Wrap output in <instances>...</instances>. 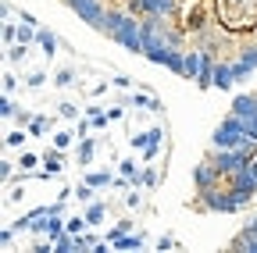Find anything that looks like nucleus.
I'll list each match as a JSON object with an SVG mask.
<instances>
[{
  "label": "nucleus",
  "mask_w": 257,
  "mask_h": 253,
  "mask_svg": "<svg viewBox=\"0 0 257 253\" xmlns=\"http://www.w3.org/2000/svg\"><path fill=\"white\" fill-rule=\"evenodd\" d=\"M32 118H36L32 111H18V114H15V121L22 125V129H29V125H32Z\"/></svg>",
  "instance_id": "36"
},
{
  "label": "nucleus",
  "mask_w": 257,
  "mask_h": 253,
  "mask_svg": "<svg viewBox=\"0 0 257 253\" xmlns=\"http://www.w3.org/2000/svg\"><path fill=\"white\" fill-rule=\"evenodd\" d=\"M25 139H32V136H29V129H22V125H18V129H11V132L4 136V146H8V150H22Z\"/></svg>",
  "instance_id": "17"
},
{
  "label": "nucleus",
  "mask_w": 257,
  "mask_h": 253,
  "mask_svg": "<svg viewBox=\"0 0 257 253\" xmlns=\"http://www.w3.org/2000/svg\"><path fill=\"white\" fill-rule=\"evenodd\" d=\"M157 249H175V239H172V235H161V239H157Z\"/></svg>",
  "instance_id": "43"
},
{
  "label": "nucleus",
  "mask_w": 257,
  "mask_h": 253,
  "mask_svg": "<svg viewBox=\"0 0 257 253\" xmlns=\"http://www.w3.org/2000/svg\"><path fill=\"white\" fill-rule=\"evenodd\" d=\"M68 8L75 11V18H82V22L93 25V29H100L104 15H107V4H104V0H72Z\"/></svg>",
  "instance_id": "5"
},
{
  "label": "nucleus",
  "mask_w": 257,
  "mask_h": 253,
  "mask_svg": "<svg viewBox=\"0 0 257 253\" xmlns=\"http://www.w3.org/2000/svg\"><path fill=\"white\" fill-rule=\"evenodd\" d=\"M250 72H253V68H246V65H243V61H239V57H232V75H236V82H243V79H250Z\"/></svg>",
  "instance_id": "29"
},
{
  "label": "nucleus",
  "mask_w": 257,
  "mask_h": 253,
  "mask_svg": "<svg viewBox=\"0 0 257 253\" xmlns=\"http://www.w3.org/2000/svg\"><path fill=\"white\" fill-rule=\"evenodd\" d=\"M104 214H107V203L104 200H93L89 207H86V221H89V228H96L104 221Z\"/></svg>",
  "instance_id": "16"
},
{
  "label": "nucleus",
  "mask_w": 257,
  "mask_h": 253,
  "mask_svg": "<svg viewBox=\"0 0 257 253\" xmlns=\"http://www.w3.org/2000/svg\"><path fill=\"white\" fill-rule=\"evenodd\" d=\"M43 164V157H36V153H18V168L22 171H36Z\"/></svg>",
  "instance_id": "24"
},
{
  "label": "nucleus",
  "mask_w": 257,
  "mask_h": 253,
  "mask_svg": "<svg viewBox=\"0 0 257 253\" xmlns=\"http://www.w3.org/2000/svg\"><path fill=\"white\" fill-rule=\"evenodd\" d=\"M57 114H61V118H68V121H72V118L79 114V107H75V104H68V100H64V104H57Z\"/></svg>",
  "instance_id": "33"
},
{
  "label": "nucleus",
  "mask_w": 257,
  "mask_h": 253,
  "mask_svg": "<svg viewBox=\"0 0 257 253\" xmlns=\"http://www.w3.org/2000/svg\"><path fill=\"white\" fill-rule=\"evenodd\" d=\"M4 43H8V47L18 43V29H15V22H4Z\"/></svg>",
  "instance_id": "34"
},
{
  "label": "nucleus",
  "mask_w": 257,
  "mask_h": 253,
  "mask_svg": "<svg viewBox=\"0 0 257 253\" xmlns=\"http://www.w3.org/2000/svg\"><path fill=\"white\" fill-rule=\"evenodd\" d=\"M15 232H18V228H15V225H8V228H4V232H0V246H4V249H8V246H11V242H15Z\"/></svg>",
  "instance_id": "35"
},
{
  "label": "nucleus",
  "mask_w": 257,
  "mask_h": 253,
  "mask_svg": "<svg viewBox=\"0 0 257 253\" xmlns=\"http://www.w3.org/2000/svg\"><path fill=\"white\" fill-rule=\"evenodd\" d=\"M236 57L243 61V65H246V68H257V43H243Z\"/></svg>",
  "instance_id": "22"
},
{
  "label": "nucleus",
  "mask_w": 257,
  "mask_h": 253,
  "mask_svg": "<svg viewBox=\"0 0 257 253\" xmlns=\"http://www.w3.org/2000/svg\"><path fill=\"white\" fill-rule=\"evenodd\" d=\"M107 114H111V121H118V118H125V107H111Z\"/></svg>",
  "instance_id": "46"
},
{
  "label": "nucleus",
  "mask_w": 257,
  "mask_h": 253,
  "mask_svg": "<svg viewBox=\"0 0 257 253\" xmlns=\"http://www.w3.org/2000/svg\"><path fill=\"white\" fill-rule=\"evenodd\" d=\"M143 185H147V189H150V185H157V171H154L150 164L143 168Z\"/></svg>",
  "instance_id": "38"
},
{
  "label": "nucleus",
  "mask_w": 257,
  "mask_h": 253,
  "mask_svg": "<svg viewBox=\"0 0 257 253\" xmlns=\"http://www.w3.org/2000/svg\"><path fill=\"white\" fill-rule=\"evenodd\" d=\"M111 40L118 47H125L128 54H143V18L140 15H125V22L118 25V33Z\"/></svg>",
  "instance_id": "4"
},
{
  "label": "nucleus",
  "mask_w": 257,
  "mask_h": 253,
  "mask_svg": "<svg viewBox=\"0 0 257 253\" xmlns=\"http://www.w3.org/2000/svg\"><path fill=\"white\" fill-rule=\"evenodd\" d=\"M128 139H133V146H136V150H147V143H150V136H147V132H140V136H128Z\"/></svg>",
  "instance_id": "40"
},
{
  "label": "nucleus",
  "mask_w": 257,
  "mask_h": 253,
  "mask_svg": "<svg viewBox=\"0 0 257 253\" xmlns=\"http://www.w3.org/2000/svg\"><path fill=\"white\" fill-rule=\"evenodd\" d=\"M133 107H143V111H161V100H154L150 93H133Z\"/></svg>",
  "instance_id": "21"
},
{
  "label": "nucleus",
  "mask_w": 257,
  "mask_h": 253,
  "mask_svg": "<svg viewBox=\"0 0 257 253\" xmlns=\"http://www.w3.org/2000/svg\"><path fill=\"white\" fill-rule=\"evenodd\" d=\"M218 182H225V175L214 168V161H200L197 168H193V189H211V185H218Z\"/></svg>",
  "instance_id": "7"
},
{
  "label": "nucleus",
  "mask_w": 257,
  "mask_h": 253,
  "mask_svg": "<svg viewBox=\"0 0 257 253\" xmlns=\"http://www.w3.org/2000/svg\"><path fill=\"white\" fill-rule=\"evenodd\" d=\"M136 189H140V185H133V193H125V207H128V210H140V203H143V196L136 193Z\"/></svg>",
  "instance_id": "31"
},
{
  "label": "nucleus",
  "mask_w": 257,
  "mask_h": 253,
  "mask_svg": "<svg viewBox=\"0 0 257 253\" xmlns=\"http://www.w3.org/2000/svg\"><path fill=\"white\" fill-rule=\"evenodd\" d=\"M232 114H239V118L257 114V93H239V97L232 100Z\"/></svg>",
  "instance_id": "12"
},
{
  "label": "nucleus",
  "mask_w": 257,
  "mask_h": 253,
  "mask_svg": "<svg viewBox=\"0 0 257 253\" xmlns=\"http://www.w3.org/2000/svg\"><path fill=\"white\" fill-rule=\"evenodd\" d=\"M236 75H232V61H218L214 65V89H232Z\"/></svg>",
  "instance_id": "11"
},
{
  "label": "nucleus",
  "mask_w": 257,
  "mask_h": 253,
  "mask_svg": "<svg viewBox=\"0 0 257 253\" xmlns=\"http://www.w3.org/2000/svg\"><path fill=\"white\" fill-rule=\"evenodd\" d=\"M193 210H211V214H229V210H239L236 200H232V189L218 182L211 189H200L197 200H193Z\"/></svg>",
  "instance_id": "2"
},
{
  "label": "nucleus",
  "mask_w": 257,
  "mask_h": 253,
  "mask_svg": "<svg viewBox=\"0 0 257 253\" xmlns=\"http://www.w3.org/2000/svg\"><path fill=\"white\" fill-rule=\"evenodd\" d=\"M75 200H82V203H93V200H96V185H89V182L75 185Z\"/></svg>",
  "instance_id": "26"
},
{
  "label": "nucleus",
  "mask_w": 257,
  "mask_h": 253,
  "mask_svg": "<svg viewBox=\"0 0 257 253\" xmlns=\"http://www.w3.org/2000/svg\"><path fill=\"white\" fill-rule=\"evenodd\" d=\"M214 18L232 36L257 33V0H214Z\"/></svg>",
  "instance_id": "1"
},
{
  "label": "nucleus",
  "mask_w": 257,
  "mask_h": 253,
  "mask_svg": "<svg viewBox=\"0 0 257 253\" xmlns=\"http://www.w3.org/2000/svg\"><path fill=\"white\" fill-rule=\"evenodd\" d=\"M64 4H72V0H64Z\"/></svg>",
  "instance_id": "47"
},
{
  "label": "nucleus",
  "mask_w": 257,
  "mask_h": 253,
  "mask_svg": "<svg viewBox=\"0 0 257 253\" xmlns=\"http://www.w3.org/2000/svg\"><path fill=\"white\" fill-rule=\"evenodd\" d=\"M118 171L133 182V185H143V171H140V164L133 161V157H125V161H118Z\"/></svg>",
  "instance_id": "14"
},
{
  "label": "nucleus",
  "mask_w": 257,
  "mask_h": 253,
  "mask_svg": "<svg viewBox=\"0 0 257 253\" xmlns=\"http://www.w3.org/2000/svg\"><path fill=\"white\" fill-rule=\"evenodd\" d=\"M47 225H50V221H40V217H36V221H32V232H36V235H47Z\"/></svg>",
  "instance_id": "45"
},
{
  "label": "nucleus",
  "mask_w": 257,
  "mask_h": 253,
  "mask_svg": "<svg viewBox=\"0 0 257 253\" xmlns=\"http://www.w3.org/2000/svg\"><path fill=\"white\" fill-rule=\"evenodd\" d=\"M0 114L4 118H15L18 111H15V100H11V93H4V100H0Z\"/></svg>",
  "instance_id": "30"
},
{
  "label": "nucleus",
  "mask_w": 257,
  "mask_h": 253,
  "mask_svg": "<svg viewBox=\"0 0 257 253\" xmlns=\"http://www.w3.org/2000/svg\"><path fill=\"white\" fill-rule=\"evenodd\" d=\"M168 54H172V47H154V50H147L143 57L150 61V65H165V61H168Z\"/></svg>",
  "instance_id": "25"
},
{
  "label": "nucleus",
  "mask_w": 257,
  "mask_h": 253,
  "mask_svg": "<svg viewBox=\"0 0 257 253\" xmlns=\"http://www.w3.org/2000/svg\"><path fill=\"white\" fill-rule=\"evenodd\" d=\"M72 139H75V132H68V129L54 132V146H57V150H68V146H72Z\"/></svg>",
  "instance_id": "27"
},
{
  "label": "nucleus",
  "mask_w": 257,
  "mask_h": 253,
  "mask_svg": "<svg viewBox=\"0 0 257 253\" xmlns=\"http://www.w3.org/2000/svg\"><path fill=\"white\" fill-rule=\"evenodd\" d=\"M211 161H214V168H218L225 178H229V175H236V171L246 164V157L239 153V146H229V150H218V153L211 157Z\"/></svg>",
  "instance_id": "6"
},
{
  "label": "nucleus",
  "mask_w": 257,
  "mask_h": 253,
  "mask_svg": "<svg viewBox=\"0 0 257 253\" xmlns=\"http://www.w3.org/2000/svg\"><path fill=\"white\" fill-rule=\"evenodd\" d=\"M15 86H18V79L11 72H4V93H15Z\"/></svg>",
  "instance_id": "42"
},
{
  "label": "nucleus",
  "mask_w": 257,
  "mask_h": 253,
  "mask_svg": "<svg viewBox=\"0 0 257 253\" xmlns=\"http://www.w3.org/2000/svg\"><path fill=\"white\" fill-rule=\"evenodd\" d=\"M18 22H25V25H32V29H40L36 15H29V11H18Z\"/></svg>",
  "instance_id": "41"
},
{
  "label": "nucleus",
  "mask_w": 257,
  "mask_h": 253,
  "mask_svg": "<svg viewBox=\"0 0 257 253\" xmlns=\"http://www.w3.org/2000/svg\"><path fill=\"white\" fill-rule=\"evenodd\" d=\"M50 125H54L50 114H36V118H32V125H29V136H43V132H50Z\"/></svg>",
  "instance_id": "20"
},
{
  "label": "nucleus",
  "mask_w": 257,
  "mask_h": 253,
  "mask_svg": "<svg viewBox=\"0 0 257 253\" xmlns=\"http://www.w3.org/2000/svg\"><path fill=\"white\" fill-rule=\"evenodd\" d=\"M96 146H100V143H96L93 136H82V139H79V146H75V164H79V168L93 164V157H96Z\"/></svg>",
  "instance_id": "10"
},
{
  "label": "nucleus",
  "mask_w": 257,
  "mask_h": 253,
  "mask_svg": "<svg viewBox=\"0 0 257 253\" xmlns=\"http://www.w3.org/2000/svg\"><path fill=\"white\" fill-rule=\"evenodd\" d=\"M200 72H204V50H200V47H189V50H186V72H182V79H193V82H197Z\"/></svg>",
  "instance_id": "8"
},
{
  "label": "nucleus",
  "mask_w": 257,
  "mask_h": 253,
  "mask_svg": "<svg viewBox=\"0 0 257 253\" xmlns=\"http://www.w3.org/2000/svg\"><path fill=\"white\" fill-rule=\"evenodd\" d=\"M143 242H147V239H143L140 232H136V235H128V232H125V235H118L111 246H114V249H128V253H133V249H143Z\"/></svg>",
  "instance_id": "15"
},
{
  "label": "nucleus",
  "mask_w": 257,
  "mask_h": 253,
  "mask_svg": "<svg viewBox=\"0 0 257 253\" xmlns=\"http://www.w3.org/2000/svg\"><path fill=\"white\" fill-rule=\"evenodd\" d=\"M114 86L118 89H133V79H128V75H114Z\"/></svg>",
  "instance_id": "44"
},
{
  "label": "nucleus",
  "mask_w": 257,
  "mask_h": 253,
  "mask_svg": "<svg viewBox=\"0 0 257 253\" xmlns=\"http://www.w3.org/2000/svg\"><path fill=\"white\" fill-rule=\"evenodd\" d=\"M246 139V121L239 114H229L225 121H218V129L211 136V146L214 150H229V146H239Z\"/></svg>",
  "instance_id": "3"
},
{
  "label": "nucleus",
  "mask_w": 257,
  "mask_h": 253,
  "mask_svg": "<svg viewBox=\"0 0 257 253\" xmlns=\"http://www.w3.org/2000/svg\"><path fill=\"white\" fill-rule=\"evenodd\" d=\"M11 175H15V164H11V161H0V178L11 182Z\"/></svg>",
  "instance_id": "39"
},
{
  "label": "nucleus",
  "mask_w": 257,
  "mask_h": 253,
  "mask_svg": "<svg viewBox=\"0 0 257 253\" xmlns=\"http://www.w3.org/2000/svg\"><path fill=\"white\" fill-rule=\"evenodd\" d=\"M25 47H29V43H11V47H8V61H22V57H25Z\"/></svg>",
  "instance_id": "32"
},
{
  "label": "nucleus",
  "mask_w": 257,
  "mask_h": 253,
  "mask_svg": "<svg viewBox=\"0 0 257 253\" xmlns=\"http://www.w3.org/2000/svg\"><path fill=\"white\" fill-rule=\"evenodd\" d=\"M125 15H128V11H125L121 4H118V8H107V15H104V22H100V29H96V33L114 36V33H118V25L125 22Z\"/></svg>",
  "instance_id": "9"
},
{
  "label": "nucleus",
  "mask_w": 257,
  "mask_h": 253,
  "mask_svg": "<svg viewBox=\"0 0 257 253\" xmlns=\"http://www.w3.org/2000/svg\"><path fill=\"white\" fill-rule=\"evenodd\" d=\"M157 153H161V143H150V146L143 150V164H150V161H154Z\"/></svg>",
  "instance_id": "37"
},
{
  "label": "nucleus",
  "mask_w": 257,
  "mask_h": 253,
  "mask_svg": "<svg viewBox=\"0 0 257 253\" xmlns=\"http://www.w3.org/2000/svg\"><path fill=\"white\" fill-rule=\"evenodd\" d=\"M86 182H89V185H96V189H104V185H111V182H114V175H111L107 168H104V171H89V175H86Z\"/></svg>",
  "instance_id": "23"
},
{
  "label": "nucleus",
  "mask_w": 257,
  "mask_h": 253,
  "mask_svg": "<svg viewBox=\"0 0 257 253\" xmlns=\"http://www.w3.org/2000/svg\"><path fill=\"white\" fill-rule=\"evenodd\" d=\"M54 82H57V86H61V89H68V86H72V82H75V72H72V68H61V72H57V75H54Z\"/></svg>",
  "instance_id": "28"
},
{
  "label": "nucleus",
  "mask_w": 257,
  "mask_h": 253,
  "mask_svg": "<svg viewBox=\"0 0 257 253\" xmlns=\"http://www.w3.org/2000/svg\"><path fill=\"white\" fill-rule=\"evenodd\" d=\"M43 164H47V168H43L47 175H61V171H64V150L50 146V150L43 153Z\"/></svg>",
  "instance_id": "13"
},
{
  "label": "nucleus",
  "mask_w": 257,
  "mask_h": 253,
  "mask_svg": "<svg viewBox=\"0 0 257 253\" xmlns=\"http://www.w3.org/2000/svg\"><path fill=\"white\" fill-rule=\"evenodd\" d=\"M36 43H40V50H43L47 57H54V50H57V36L50 33V29H40V36H36Z\"/></svg>",
  "instance_id": "18"
},
{
  "label": "nucleus",
  "mask_w": 257,
  "mask_h": 253,
  "mask_svg": "<svg viewBox=\"0 0 257 253\" xmlns=\"http://www.w3.org/2000/svg\"><path fill=\"white\" fill-rule=\"evenodd\" d=\"M165 68L175 72V75H182V72H186V50H172L168 61H165Z\"/></svg>",
  "instance_id": "19"
}]
</instances>
